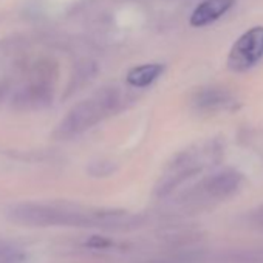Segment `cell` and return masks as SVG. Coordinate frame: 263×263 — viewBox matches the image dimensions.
Returning a JSON list of instances; mask_svg holds the SVG:
<instances>
[{"label": "cell", "instance_id": "1", "mask_svg": "<svg viewBox=\"0 0 263 263\" xmlns=\"http://www.w3.org/2000/svg\"><path fill=\"white\" fill-rule=\"evenodd\" d=\"M115 101L116 99L113 95L104 93L78 104L61 122L58 134L61 137H73L81 134V132L87 130L88 127L101 121L104 115H107L108 110L113 107Z\"/></svg>", "mask_w": 263, "mask_h": 263}, {"label": "cell", "instance_id": "2", "mask_svg": "<svg viewBox=\"0 0 263 263\" xmlns=\"http://www.w3.org/2000/svg\"><path fill=\"white\" fill-rule=\"evenodd\" d=\"M13 220L30 226H73L87 221V217L76 211L59 209L45 204H22L13 211Z\"/></svg>", "mask_w": 263, "mask_h": 263}, {"label": "cell", "instance_id": "3", "mask_svg": "<svg viewBox=\"0 0 263 263\" xmlns=\"http://www.w3.org/2000/svg\"><path fill=\"white\" fill-rule=\"evenodd\" d=\"M263 58V27H252L245 31L232 45L228 54V68L241 73L252 68Z\"/></svg>", "mask_w": 263, "mask_h": 263}, {"label": "cell", "instance_id": "4", "mask_svg": "<svg viewBox=\"0 0 263 263\" xmlns=\"http://www.w3.org/2000/svg\"><path fill=\"white\" fill-rule=\"evenodd\" d=\"M235 5V0H203L191 14V25L201 28L221 19Z\"/></svg>", "mask_w": 263, "mask_h": 263}, {"label": "cell", "instance_id": "5", "mask_svg": "<svg viewBox=\"0 0 263 263\" xmlns=\"http://www.w3.org/2000/svg\"><path fill=\"white\" fill-rule=\"evenodd\" d=\"M164 71L163 64H144L134 67L125 76V81L128 85L137 87V88H144L152 85Z\"/></svg>", "mask_w": 263, "mask_h": 263}]
</instances>
